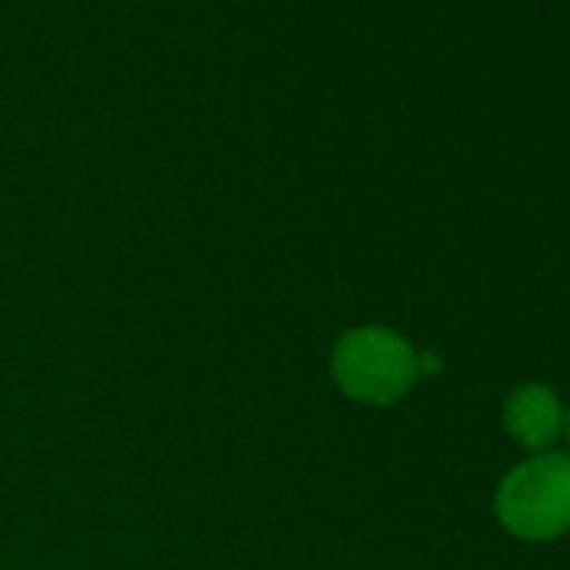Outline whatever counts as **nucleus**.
Here are the masks:
<instances>
[{"label": "nucleus", "mask_w": 570, "mask_h": 570, "mask_svg": "<svg viewBox=\"0 0 570 570\" xmlns=\"http://www.w3.org/2000/svg\"><path fill=\"white\" fill-rule=\"evenodd\" d=\"M330 380L350 403L383 410L420 383V350L393 326H353L330 350Z\"/></svg>", "instance_id": "1"}, {"label": "nucleus", "mask_w": 570, "mask_h": 570, "mask_svg": "<svg viewBox=\"0 0 570 570\" xmlns=\"http://www.w3.org/2000/svg\"><path fill=\"white\" fill-rule=\"evenodd\" d=\"M493 517L523 543H550L570 533V453H530L507 470L493 493Z\"/></svg>", "instance_id": "2"}, {"label": "nucleus", "mask_w": 570, "mask_h": 570, "mask_svg": "<svg viewBox=\"0 0 570 570\" xmlns=\"http://www.w3.org/2000/svg\"><path fill=\"white\" fill-rule=\"evenodd\" d=\"M563 416H567V406L560 393L540 380L517 383L503 396V406H500L507 436L527 453L553 450V443L563 436Z\"/></svg>", "instance_id": "3"}, {"label": "nucleus", "mask_w": 570, "mask_h": 570, "mask_svg": "<svg viewBox=\"0 0 570 570\" xmlns=\"http://www.w3.org/2000/svg\"><path fill=\"white\" fill-rule=\"evenodd\" d=\"M563 440H567V446H570V406H567V416H563Z\"/></svg>", "instance_id": "4"}]
</instances>
